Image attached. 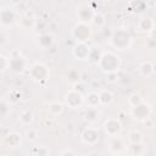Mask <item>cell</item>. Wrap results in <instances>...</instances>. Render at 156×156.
<instances>
[{
  "label": "cell",
  "instance_id": "36",
  "mask_svg": "<svg viewBox=\"0 0 156 156\" xmlns=\"http://www.w3.org/2000/svg\"><path fill=\"white\" fill-rule=\"evenodd\" d=\"M60 156H77L72 150H69V149H67V150H63L62 152H61V155Z\"/></svg>",
  "mask_w": 156,
  "mask_h": 156
},
{
  "label": "cell",
  "instance_id": "21",
  "mask_svg": "<svg viewBox=\"0 0 156 156\" xmlns=\"http://www.w3.org/2000/svg\"><path fill=\"white\" fill-rule=\"evenodd\" d=\"M127 150H128L130 156H141L144 154L145 149H144V144L139 143V144H128Z\"/></svg>",
  "mask_w": 156,
  "mask_h": 156
},
{
  "label": "cell",
  "instance_id": "5",
  "mask_svg": "<svg viewBox=\"0 0 156 156\" xmlns=\"http://www.w3.org/2000/svg\"><path fill=\"white\" fill-rule=\"evenodd\" d=\"M150 115H151V107L146 101H143L141 104L130 107V116L139 122L144 123L146 119L150 118Z\"/></svg>",
  "mask_w": 156,
  "mask_h": 156
},
{
  "label": "cell",
  "instance_id": "37",
  "mask_svg": "<svg viewBox=\"0 0 156 156\" xmlns=\"http://www.w3.org/2000/svg\"><path fill=\"white\" fill-rule=\"evenodd\" d=\"M147 37H149V38H152V39H156V27L147 34Z\"/></svg>",
  "mask_w": 156,
  "mask_h": 156
},
{
  "label": "cell",
  "instance_id": "23",
  "mask_svg": "<svg viewBox=\"0 0 156 156\" xmlns=\"http://www.w3.org/2000/svg\"><path fill=\"white\" fill-rule=\"evenodd\" d=\"M18 119H20V122H21L23 126H29V124H32L33 121H34V115H33L32 111L24 110V111H22V112L20 113Z\"/></svg>",
  "mask_w": 156,
  "mask_h": 156
},
{
  "label": "cell",
  "instance_id": "6",
  "mask_svg": "<svg viewBox=\"0 0 156 156\" xmlns=\"http://www.w3.org/2000/svg\"><path fill=\"white\" fill-rule=\"evenodd\" d=\"M84 99L85 98L80 91L76 89H69L67 94L65 95V105L68 106L69 108L76 110V108L82 107V105L84 104Z\"/></svg>",
  "mask_w": 156,
  "mask_h": 156
},
{
  "label": "cell",
  "instance_id": "9",
  "mask_svg": "<svg viewBox=\"0 0 156 156\" xmlns=\"http://www.w3.org/2000/svg\"><path fill=\"white\" fill-rule=\"evenodd\" d=\"M80 140L83 144L88 146H94L99 141V130L95 127H87L82 134H80Z\"/></svg>",
  "mask_w": 156,
  "mask_h": 156
},
{
  "label": "cell",
  "instance_id": "8",
  "mask_svg": "<svg viewBox=\"0 0 156 156\" xmlns=\"http://www.w3.org/2000/svg\"><path fill=\"white\" fill-rule=\"evenodd\" d=\"M26 68H27V60L23 56H21L20 52L17 55H16V52H12V56L10 57V68L9 69L16 74H20Z\"/></svg>",
  "mask_w": 156,
  "mask_h": 156
},
{
  "label": "cell",
  "instance_id": "31",
  "mask_svg": "<svg viewBox=\"0 0 156 156\" xmlns=\"http://www.w3.org/2000/svg\"><path fill=\"white\" fill-rule=\"evenodd\" d=\"M34 155L35 156H49V149L45 146V145H40V146H38V147H35L34 150Z\"/></svg>",
  "mask_w": 156,
  "mask_h": 156
},
{
  "label": "cell",
  "instance_id": "22",
  "mask_svg": "<svg viewBox=\"0 0 156 156\" xmlns=\"http://www.w3.org/2000/svg\"><path fill=\"white\" fill-rule=\"evenodd\" d=\"M63 108H65V105L58 101H52L48 106V110L52 116H60L63 112Z\"/></svg>",
  "mask_w": 156,
  "mask_h": 156
},
{
  "label": "cell",
  "instance_id": "13",
  "mask_svg": "<svg viewBox=\"0 0 156 156\" xmlns=\"http://www.w3.org/2000/svg\"><path fill=\"white\" fill-rule=\"evenodd\" d=\"M110 152L117 155V154H121L123 152L124 150H127V145L124 143V139L121 138V136H115V138H111L110 139V143L107 145Z\"/></svg>",
  "mask_w": 156,
  "mask_h": 156
},
{
  "label": "cell",
  "instance_id": "2",
  "mask_svg": "<svg viewBox=\"0 0 156 156\" xmlns=\"http://www.w3.org/2000/svg\"><path fill=\"white\" fill-rule=\"evenodd\" d=\"M110 43L117 50H127L132 45V37L127 29L118 28L112 33L110 38Z\"/></svg>",
  "mask_w": 156,
  "mask_h": 156
},
{
  "label": "cell",
  "instance_id": "25",
  "mask_svg": "<svg viewBox=\"0 0 156 156\" xmlns=\"http://www.w3.org/2000/svg\"><path fill=\"white\" fill-rule=\"evenodd\" d=\"M128 141H129V144H139V143H143V134L139 130H132L128 134Z\"/></svg>",
  "mask_w": 156,
  "mask_h": 156
},
{
  "label": "cell",
  "instance_id": "4",
  "mask_svg": "<svg viewBox=\"0 0 156 156\" xmlns=\"http://www.w3.org/2000/svg\"><path fill=\"white\" fill-rule=\"evenodd\" d=\"M93 35V29L89 26V23H82L78 22L72 28V37L77 40V43H87L90 40Z\"/></svg>",
  "mask_w": 156,
  "mask_h": 156
},
{
  "label": "cell",
  "instance_id": "26",
  "mask_svg": "<svg viewBox=\"0 0 156 156\" xmlns=\"http://www.w3.org/2000/svg\"><path fill=\"white\" fill-rule=\"evenodd\" d=\"M10 110H11V104L9 102V100L2 99L1 104H0V113H1L2 119H5L7 117V115L10 113Z\"/></svg>",
  "mask_w": 156,
  "mask_h": 156
},
{
  "label": "cell",
  "instance_id": "38",
  "mask_svg": "<svg viewBox=\"0 0 156 156\" xmlns=\"http://www.w3.org/2000/svg\"><path fill=\"white\" fill-rule=\"evenodd\" d=\"M4 156H7V155H4Z\"/></svg>",
  "mask_w": 156,
  "mask_h": 156
},
{
  "label": "cell",
  "instance_id": "39",
  "mask_svg": "<svg viewBox=\"0 0 156 156\" xmlns=\"http://www.w3.org/2000/svg\"><path fill=\"white\" fill-rule=\"evenodd\" d=\"M155 116H156V115H155Z\"/></svg>",
  "mask_w": 156,
  "mask_h": 156
},
{
  "label": "cell",
  "instance_id": "33",
  "mask_svg": "<svg viewBox=\"0 0 156 156\" xmlns=\"http://www.w3.org/2000/svg\"><path fill=\"white\" fill-rule=\"evenodd\" d=\"M26 138L29 140V141H34L37 138H38V132L34 129V128H28L26 130Z\"/></svg>",
  "mask_w": 156,
  "mask_h": 156
},
{
  "label": "cell",
  "instance_id": "14",
  "mask_svg": "<svg viewBox=\"0 0 156 156\" xmlns=\"http://www.w3.org/2000/svg\"><path fill=\"white\" fill-rule=\"evenodd\" d=\"M2 141H4V144H5L7 147L16 149V147H18V146L21 145V143H22V136H21V134L17 133V132H11V133H9L7 135L4 136Z\"/></svg>",
  "mask_w": 156,
  "mask_h": 156
},
{
  "label": "cell",
  "instance_id": "30",
  "mask_svg": "<svg viewBox=\"0 0 156 156\" xmlns=\"http://www.w3.org/2000/svg\"><path fill=\"white\" fill-rule=\"evenodd\" d=\"M21 96H22L21 91L17 90V89H15V90H12V91L9 93V99H7V100H9L10 104H16L17 101L21 100Z\"/></svg>",
  "mask_w": 156,
  "mask_h": 156
},
{
  "label": "cell",
  "instance_id": "18",
  "mask_svg": "<svg viewBox=\"0 0 156 156\" xmlns=\"http://www.w3.org/2000/svg\"><path fill=\"white\" fill-rule=\"evenodd\" d=\"M138 68H139V73L143 77H151L155 72V66L150 61H143Z\"/></svg>",
  "mask_w": 156,
  "mask_h": 156
},
{
  "label": "cell",
  "instance_id": "11",
  "mask_svg": "<svg viewBox=\"0 0 156 156\" xmlns=\"http://www.w3.org/2000/svg\"><path fill=\"white\" fill-rule=\"evenodd\" d=\"M95 11L89 7L87 4H82L78 9H77V17H78V22L82 23H89L93 21L94 16H95Z\"/></svg>",
  "mask_w": 156,
  "mask_h": 156
},
{
  "label": "cell",
  "instance_id": "1",
  "mask_svg": "<svg viewBox=\"0 0 156 156\" xmlns=\"http://www.w3.org/2000/svg\"><path fill=\"white\" fill-rule=\"evenodd\" d=\"M98 66L106 74L117 73L121 67V57L113 51H104L98 62Z\"/></svg>",
  "mask_w": 156,
  "mask_h": 156
},
{
  "label": "cell",
  "instance_id": "19",
  "mask_svg": "<svg viewBox=\"0 0 156 156\" xmlns=\"http://www.w3.org/2000/svg\"><path fill=\"white\" fill-rule=\"evenodd\" d=\"M99 100H100V105L101 106H106L113 102L115 100V95L112 91H110L108 89H104L99 93Z\"/></svg>",
  "mask_w": 156,
  "mask_h": 156
},
{
  "label": "cell",
  "instance_id": "17",
  "mask_svg": "<svg viewBox=\"0 0 156 156\" xmlns=\"http://www.w3.org/2000/svg\"><path fill=\"white\" fill-rule=\"evenodd\" d=\"M99 118H100V111L98 110V107L87 106V108L84 110V119L88 123H96Z\"/></svg>",
  "mask_w": 156,
  "mask_h": 156
},
{
  "label": "cell",
  "instance_id": "34",
  "mask_svg": "<svg viewBox=\"0 0 156 156\" xmlns=\"http://www.w3.org/2000/svg\"><path fill=\"white\" fill-rule=\"evenodd\" d=\"M145 46L149 49V50H151V51H154V50H156V39H152V38H146V40H145Z\"/></svg>",
  "mask_w": 156,
  "mask_h": 156
},
{
  "label": "cell",
  "instance_id": "3",
  "mask_svg": "<svg viewBox=\"0 0 156 156\" xmlns=\"http://www.w3.org/2000/svg\"><path fill=\"white\" fill-rule=\"evenodd\" d=\"M28 74L34 82H44L50 77V69L46 65L41 62H35L28 67Z\"/></svg>",
  "mask_w": 156,
  "mask_h": 156
},
{
  "label": "cell",
  "instance_id": "27",
  "mask_svg": "<svg viewBox=\"0 0 156 156\" xmlns=\"http://www.w3.org/2000/svg\"><path fill=\"white\" fill-rule=\"evenodd\" d=\"M20 24L24 28V29H29V28H33L35 26V21H34V17H29V13H27V16H24L21 21H20Z\"/></svg>",
  "mask_w": 156,
  "mask_h": 156
},
{
  "label": "cell",
  "instance_id": "32",
  "mask_svg": "<svg viewBox=\"0 0 156 156\" xmlns=\"http://www.w3.org/2000/svg\"><path fill=\"white\" fill-rule=\"evenodd\" d=\"M0 61H1V73H4L6 69L10 68V57L1 54L0 55Z\"/></svg>",
  "mask_w": 156,
  "mask_h": 156
},
{
  "label": "cell",
  "instance_id": "28",
  "mask_svg": "<svg viewBox=\"0 0 156 156\" xmlns=\"http://www.w3.org/2000/svg\"><path fill=\"white\" fill-rule=\"evenodd\" d=\"M143 101H144L143 98H141L138 93H133V94H130V95L128 96V105H129L130 107H134V106L141 104Z\"/></svg>",
  "mask_w": 156,
  "mask_h": 156
},
{
  "label": "cell",
  "instance_id": "12",
  "mask_svg": "<svg viewBox=\"0 0 156 156\" xmlns=\"http://www.w3.org/2000/svg\"><path fill=\"white\" fill-rule=\"evenodd\" d=\"M0 22L2 28L5 29L6 27H10L17 22V13L12 9H2L0 11Z\"/></svg>",
  "mask_w": 156,
  "mask_h": 156
},
{
  "label": "cell",
  "instance_id": "7",
  "mask_svg": "<svg viewBox=\"0 0 156 156\" xmlns=\"http://www.w3.org/2000/svg\"><path fill=\"white\" fill-rule=\"evenodd\" d=\"M102 127H104L105 134H106L107 136H110V138L119 136V133H121V130H122V123H121V121H119L118 118H116V117H110V118H107V119L104 122Z\"/></svg>",
  "mask_w": 156,
  "mask_h": 156
},
{
  "label": "cell",
  "instance_id": "29",
  "mask_svg": "<svg viewBox=\"0 0 156 156\" xmlns=\"http://www.w3.org/2000/svg\"><path fill=\"white\" fill-rule=\"evenodd\" d=\"M91 23H93L95 27H98V28H102V27L106 24L105 16L101 15V13H99V12H96L95 16H94V18H93V21H91Z\"/></svg>",
  "mask_w": 156,
  "mask_h": 156
},
{
  "label": "cell",
  "instance_id": "10",
  "mask_svg": "<svg viewBox=\"0 0 156 156\" xmlns=\"http://www.w3.org/2000/svg\"><path fill=\"white\" fill-rule=\"evenodd\" d=\"M90 51L91 48L87 43H76V45L72 48V55L79 61L89 60Z\"/></svg>",
  "mask_w": 156,
  "mask_h": 156
},
{
  "label": "cell",
  "instance_id": "16",
  "mask_svg": "<svg viewBox=\"0 0 156 156\" xmlns=\"http://www.w3.org/2000/svg\"><path fill=\"white\" fill-rule=\"evenodd\" d=\"M155 21L151 17H143L141 20L138 21L136 23V28L139 32H146L147 34L155 28Z\"/></svg>",
  "mask_w": 156,
  "mask_h": 156
},
{
  "label": "cell",
  "instance_id": "35",
  "mask_svg": "<svg viewBox=\"0 0 156 156\" xmlns=\"http://www.w3.org/2000/svg\"><path fill=\"white\" fill-rule=\"evenodd\" d=\"M6 43H7V34H6L5 29H2V30H1V39H0V45H1V46H5V45H6Z\"/></svg>",
  "mask_w": 156,
  "mask_h": 156
},
{
  "label": "cell",
  "instance_id": "24",
  "mask_svg": "<svg viewBox=\"0 0 156 156\" xmlns=\"http://www.w3.org/2000/svg\"><path fill=\"white\" fill-rule=\"evenodd\" d=\"M67 80L71 83V84H77V83H79V80H80V72L79 71H77V69H74V68H71V69H68V72H67Z\"/></svg>",
  "mask_w": 156,
  "mask_h": 156
},
{
  "label": "cell",
  "instance_id": "15",
  "mask_svg": "<svg viewBox=\"0 0 156 156\" xmlns=\"http://www.w3.org/2000/svg\"><path fill=\"white\" fill-rule=\"evenodd\" d=\"M54 44V35L51 33H43L37 38V45L41 50H48Z\"/></svg>",
  "mask_w": 156,
  "mask_h": 156
},
{
  "label": "cell",
  "instance_id": "20",
  "mask_svg": "<svg viewBox=\"0 0 156 156\" xmlns=\"http://www.w3.org/2000/svg\"><path fill=\"white\" fill-rule=\"evenodd\" d=\"M84 102H85L87 106H89V107H98V106H100L99 93H95V91L88 93L87 96H85V99H84Z\"/></svg>",
  "mask_w": 156,
  "mask_h": 156
}]
</instances>
